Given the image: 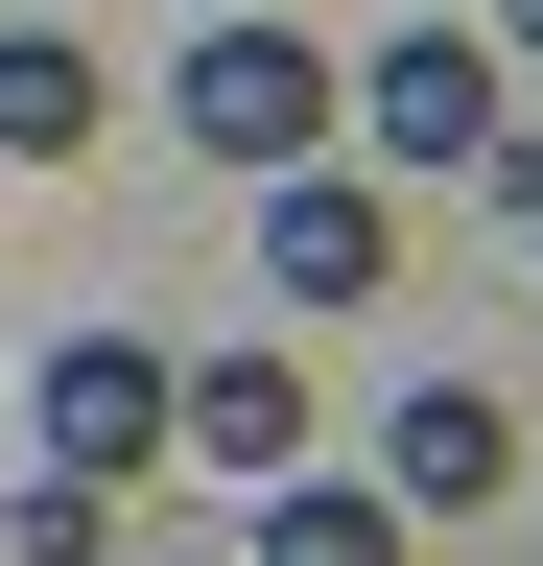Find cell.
I'll list each match as a JSON object with an SVG mask.
<instances>
[{
    "label": "cell",
    "mask_w": 543,
    "mask_h": 566,
    "mask_svg": "<svg viewBox=\"0 0 543 566\" xmlns=\"http://www.w3.org/2000/svg\"><path fill=\"white\" fill-rule=\"evenodd\" d=\"M166 118H189V166H307L331 142V48L307 24H260V0H213V24H189V71H166Z\"/></svg>",
    "instance_id": "6da1fadb"
},
{
    "label": "cell",
    "mask_w": 543,
    "mask_h": 566,
    "mask_svg": "<svg viewBox=\"0 0 543 566\" xmlns=\"http://www.w3.org/2000/svg\"><path fill=\"white\" fill-rule=\"evenodd\" d=\"M497 472H520V449H497V401H472V378H426V401H378V495H401V520H472Z\"/></svg>",
    "instance_id": "8992f818"
},
{
    "label": "cell",
    "mask_w": 543,
    "mask_h": 566,
    "mask_svg": "<svg viewBox=\"0 0 543 566\" xmlns=\"http://www.w3.org/2000/svg\"><path fill=\"white\" fill-rule=\"evenodd\" d=\"M497 48H543V0H497Z\"/></svg>",
    "instance_id": "30bf717a"
},
{
    "label": "cell",
    "mask_w": 543,
    "mask_h": 566,
    "mask_svg": "<svg viewBox=\"0 0 543 566\" xmlns=\"http://www.w3.org/2000/svg\"><path fill=\"white\" fill-rule=\"evenodd\" d=\"M426 520H401L378 472H260V566H401Z\"/></svg>",
    "instance_id": "52a82bcc"
},
{
    "label": "cell",
    "mask_w": 543,
    "mask_h": 566,
    "mask_svg": "<svg viewBox=\"0 0 543 566\" xmlns=\"http://www.w3.org/2000/svg\"><path fill=\"white\" fill-rule=\"evenodd\" d=\"M331 118H355L378 166H497V24H378L331 71Z\"/></svg>",
    "instance_id": "7a4b0ae2"
},
{
    "label": "cell",
    "mask_w": 543,
    "mask_h": 566,
    "mask_svg": "<svg viewBox=\"0 0 543 566\" xmlns=\"http://www.w3.org/2000/svg\"><path fill=\"white\" fill-rule=\"evenodd\" d=\"M0 543H24V566H118V472H48V449H24V495H0Z\"/></svg>",
    "instance_id": "9c48e42d"
},
{
    "label": "cell",
    "mask_w": 543,
    "mask_h": 566,
    "mask_svg": "<svg viewBox=\"0 0 543 566\" xmlns=\"http://www.w3.org/2000/svg\"><path fill=\"white\" fill-rule=\"evenodd\" d=\"M307 354H166V449L213 472V495H260V472H307Z\"/></svg>",
    "instance_id": "3957f363"
},
{
    "label": "cell",
    "mask_w": 543,
    "mask_h": 566,
    "mask_svg": "<svg viewBox=\"0 0 543 566\" xmlns=\"http://www.w3.org/2000/svg\"><path fill=\"white\" fill-rule=\"evenodd\" d=\"M260 283H284V307H378V283H401V212L355 166H260Z\"/></svg>",
    "instance_id": "5b68a950"
},
{
    "label": "cell",
    "mask_w": 543,
    "mask_h": 566,
    "mask_svg": "<svg viewBox=\"0 0 543 566\" xmlns=\"http://www.w3.org/2000/svg\"><path fill=\"white\" fill-rule=\"evenodd\" d=\"M24 424H48V472H118V495H143V472H166V354H143V331H72V354L24 378Z\"/></svg>",
    "instance_id": "277c9868"
},
{
    "label": "cell",
    "mask_w": 543,
    "mask_h": 566,
    "mask_svg": "<svg viewBox=\"0 0 543 566\" xmlns=\"http://www.w3.org/2000/svg\"><path fill=\"white\" fill-rule=\"evenodd\" d=\"M95 142V48L72 24H0V166H72Z\"/></svg>",
    "instance_id": "ba28073f"
}]
</instances>
